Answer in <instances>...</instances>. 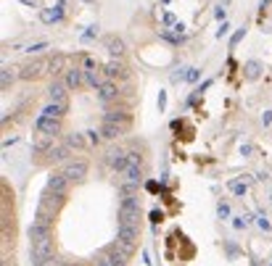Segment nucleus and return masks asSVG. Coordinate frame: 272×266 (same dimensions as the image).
<instances>
[{"label":"nucleus","mask_w":272,"mask_h":266,"mask_svg":"<svg viewBox=\"0 0 272 266\" xmlns=\"http://www.w3.org/2000/svg\"><path fill=\"white\" fill-rule=\"evenodd\" d=\"M119 224L140 227V200H138V195L119 200Z\"/></svg>","instance_id":"1"},{"label":"nucleus","mask_w":272,"mask_h":266,"mask_svg":"<svg viewBox=\"0 0 272 266\" xmlns=\"http://www.w3.org/2000/svg\"><path fill=\"white\" fill-rule=\"evenodd\" d=\"M45 190H50V192H56V195L66 198L69 190H72V179H69L63 171H53V174H50V179H48V185H45Z\"/></svg>","instance_id":"2"},{"label":"nucleus","mask_w":272,"mask_h":266,"mask_svg":"<svg viewBox=\"0 0 272 266\" xmlns=\"http://www.w3.org/2000/svg\"><path fill=\"white\" fill-rule=\"evenodd\" d=\"M106 161H108V166H111L114 171L122 177V174L129 169V164H132V155H129V151H122V148H119V151H111V153H108Z\"/></svg>","instance_id":"3"},{"label":"nucleus","mask_w":272,"mask_h":266,"mask_svg":"<svg viewBox=\"0 0 272 266\" xmlns=\"http://www.w3.org/2000/svg\"><path fill=\"white\" fill-rule=\"evenodd\" d=\"M35 132L37 134H50V137H56L58 132H61V119H50V116H37L35 119Z\"/></svg>","instance_id":"4"},{"label":"nucleus","mask_w":272,"mask_h":266,"mask_svg":"<svg viewBox=\"0 0 272 266\" xmlns=\"http://www.w3.org/2000/svg\"><path fill=\"white\" fill-rule=\"evenodd\" d=\"M66 82L56 79L53 84H50V103H58V106L63 108V114L69 111V98H66Z\"/></svg>","instance_id":"5"},{"label":"nucleus","mask_w":272,"mask_h":266,"mask_svg":"<svg viewBox=\"0 0 272 266\" xmlns=\"http://www.w3.org/2000/svg\"><path fill=\"white\" fill-rule=\"evenodd\" d=\"M98 100L103 103V106H108V103L119 100V84H116L114 79H106L98 87Z\"/></svg>","instance_id":"6"},{"label":"nucleus","mask_w":272,"mask_h":266,"mask_svg":"<svg viewBox=\"0 0 272 266\" xmlns=\"http://www.w3.org/2000/svg\"><path fill=\"white\" fill-rule=\"evenodd\" d=\"M63 82H66V87L69 90H80L82 84H85V69H80V66H69L66 71H63Z\"/></svg>","instance_id":"7"},{"label":"nucleus","mask_w":272,"mask_h":266,"mask_svg":"<svg viewBox=\"0 0 272 266\" xmlns=\"http://www.w3.org/2000/svg\"><path fill=\"white\" fill-rule=\"evenodd\" d=\"M53 237V229H50V224L48 222H32V227H29V240L32 243H40V240H50Z\"/></svg>","instance_id":"8"},{"label":"nucleus","mask_w":272,"mask_h":266,"mask_svg":"<svg viewBox=\"0 0 272 266\" xmlns=\"http://www.w3.org/2000/svg\"><path fill=\"white\" fill-rule=\"evenodd\" d=\"M61 171L66 174L72 182H77V179H82V177L87 174V164H85V161H77V158H74V161H66Z\"/></svg>","instance_id":"9"},{"label":"nucleus","mask_w":272,"mask_h":266,"mask_svg":"<svg viewBox=\"0 0 272 266\" xmlns=\"http://www.w3.org/2000/svg\"><path fill=\"white\" fill-rule=\"evenodd\" d=\"M103 121H108V124H116V127H122L125 132H129V127H132V116H129L127 111H108L106 116H103Z\"/></svg>","instance_id":"10"},{"label":"nucleus","mask_w":272,"mask_h":266,"mask_svg":"<svg viewBox=\"0 0 272 266\" xmlns=\"http://www.w3.org/2000/svg\"><path fill=\"white\" fill-rule=\"evenodd\" d=\"M48 63H50V61H45V58H37V61L24 63V66H21V76H24V79H32V76H40L42 71H48Z\"/></svg>","instance_id":"11"},{"label":"nucleus","mask_w":272,"mask_h":266,"mask_svg":"<svg viewBox=\"0 0 272 266\" xmlns=\"http://www.w3.org/2000/svg\"><path fill=\"white\" fill-rule=\"evenodd\" d=\"M116 240H119V243H125V245H138V240H140V227H125V224H119Z\"/></svg>","instance_id":"12"},{"label":"nucleus","mask_w":272,"mask_h":266,"mask_svg":"<svg viewBox=\"0 0 272 266\" xmlns=\"http://www.w3.org/2000/svg\"><path fill=\"white\" fill-rule=\"evenodd\" d=\"M103 253L108 256V261H111V266H127V261H129V258L125 256V250H122L116 243H111L108 248H103Z\"/></svg>","instance_id":"13"},{"label":"nucleus","mask_w":272,"mask_h":266,"mask_svg":"<svg viewBox=\"0 0 272 266\" xmlns=\"http://www.w3.org/2000/svg\"><path fill=\"white\" fill-rule=\"evenodd\" d=\"M103 71H106V76H108V79H116V76L127 79V76H129L127 66H125L122 61H116V58H114V61H108V63H106V69H103Z\"/></svg>","instance_id":"14"},{"label":"nucleus","mask_w":272,"mask_h":266,"mask_svg":"<svg viewBox=\"0 0 272 266\" xmlns=\"http://www.w3.org/2000/svg\"><path fill=\"white\" fill-rule=\"evenodd\" d=\"M143 177H146V171H143V166H140V164H129V169L122 174V179H125V182H135V185L143 182Z\"/></svg>","instance_id":"15"},{"label":"nucleus","mask_w":272,"mask_h":266,"mask_svg":"<svg viewBox=\"0 0 272 266\" xmlns=\"http://www.w3.org/2000/svg\"><path fill=\"white\" fill-rule=\"evenodd\" d=\"M98 132H101V137H103V140H119L122 134H125V129L116 127V124H108V121H103Z\"/></svg>","instance_id":"16"},{"label":"nucleus","mask_w":272,"mask_h":266,"mask_svg":"<svg viewBox=\"0 0 272 266\" xmlns=\"http://www.w3.org/2000/svg\"><path fill=\"white\" fill-rule=\"evenodd\" d=\"M53 148V137L50 134H37V140H35V155H45Z\"/></svg>","instance_id":"17"},{"label":"nucleus","mask_w":272,"mask_h":266,"mask_svg":"<svg viewBox=\"0 0 272 266\" xmlns=\"http://www.w3.org/2000/svg\"><path fill=\"white\" fill-rule=\"evenodd\" d=\"M138 192H140V185L125 182V179L119 182V195H122V198H132V195H138Z\"/></svg>","instance_id":"18"},{"label":"nucleus","mask_w":272,"mask_h":266,"mask_svg":"<svg viewBox=\"0 0 272 266\" xmlns=\"http://www.w3.org/2000/svg\"><path fill=\"white\" fill-rule=\"evenodd\" d=\"M66 145H69V148H85V145H87V140L82 137V134H77V132H74V134H69V137H66Z\"/></svg>","instance_id":"19"},{"label":"nucleus","mask_w":272,"mask_h":266,"mask_svg":"<svg viewBox=\"0 0 272 266\" xmlns=\"http://www.w3.org/2000/svg\"><path fill=\"white\" fill-rule=\"evenodd\" d=\"M230 190L235 192L238 198H243L246 190H249V182H238V179H232V182H230Z\"/></svg>","instance_id":"20"},{"label":"nucleus","mask_w":272,"mask_h":266,"mask_svg":"<svg viewBox=\"0 0 272 266\" xmlns=\"http://www.w3.org/2000/svg\"><path fill=\"white\" fill-rule=\"evenodd\" d=\"M108 48H111L114 56H122V53H125V42L116 40V37H111V40H108Z\"/></svg>","instance_id":"21"},{"label":"nucleus","mask_w":272,"mask_h":266,"mask_svg":"<svg viewBox=\"0 0 272 266\" xmlns=\"http://www.w3.org/2000/svg\"><path fill=\"white\" fill-rule=\"evenodd\" d=\"M14 79H16L14 69H8V66H5V69H3V90H8V87H11V82H14Z\"/></svg>","instance_id":"22"},{"label":"nucleus","mask_w":272,"mask_h":266,"mask_svg":"<svg viewBox=\"0 0 272 266\" xmlns=\"http://www.w3.org/2000/svg\"><path fill=\"white\" fill-rule=\"evenodd\" d=\"M217 216L219 219H228L230 216V206L225 203V200H219V203H217Z\"/></svg>","instance_id":"23"},{"label":"nucleus","mask_w":272,"mask_h":266,"mask_svg":"<svg viewBox=\"0 0 272 266\" xmlns=\"http://www.w3.org/2000/svg\"><path fill=\"white\" fill-rule=\"evenodd\" d=\"M93 266H111V261H108L106 253H101V256H95V258H93Z\"/></svg>","instance_id":"24"},{"label":"nucleus","mask_w":272,"mask_h":266,"mask_svg":"<svg viewBox=\"0 0 272 266\" xmlns=\"http://www.w3.org/2000/svg\"><path fill=\"white\" fill-rule=\"evenodd\" d=\"M256 224H259V227H262V229H264V232H270V229H272V224L267 222V216H264V213H259V216H256Z\"/></svg>","instance_id":"25"},{"label":"nucleus","mask_w":272,"mask_h":266,"mask_svg":"<svg viewBox=\"0 0 272 266\" xmlns=\"http://www.w3.org/2000/svg\"><path fill=\"white\" fill-rule=\"evenodd\" d=\"M246 71H249V79H256V76H259V63L251 61L249 66H246Z\"/></svg>","instance_id":"26"},{"label":"nucleus","mask_w":272,"mask_h":266,"mask_svg":"<svg viewBox=\"0 0 272 266\" xmlns=\"http://www.w3.org/2000/svg\"><path fill=\"white\" fill-rule=\"evenodd\" d=\"M246 216H241V219H235V222H232V227H235V229H246V224L249 222H243Z\"/></svg>","instance_id":"27"},{"label":"nucleus","mask_w":272,"mask_h":266,"mask_svg":"<svg viewBox=\"0 0 272 266\" xmlns=\"http://www.w3.org/2000/svg\"><path fill=\"white\" fill-rule=\"evenodd\" d=\"M198 79V69H188V82H196Z\"/></svg>","instance_id":"28"},{"label":"nucleus","mask_w":272,"mask_h":266,"mask_svg":"<svg viewBox=\"0 0 272 266\" xmlns=\"http://www.w3.org/2000/svg\"><path fill=\"white\" fill-rule=\"evenodd\" d=\"M262 121H264V127H267V124H272V111H267V114H264V116H262Z\"/></svg>","instance_id":"29"},{"label":"nucleus","mask_w":272,"mask_h":266,"mask_svg":"<svg viewBox=\"0 0 272 266\" xmlns=\"http://www.w3.org/2000/svg\"><path fill=\"white\" fill-rule=\"evenodd\" d=\"M270 266H272V264H270Z\"/></svg>","instance_id":"30"}]
</instances>
